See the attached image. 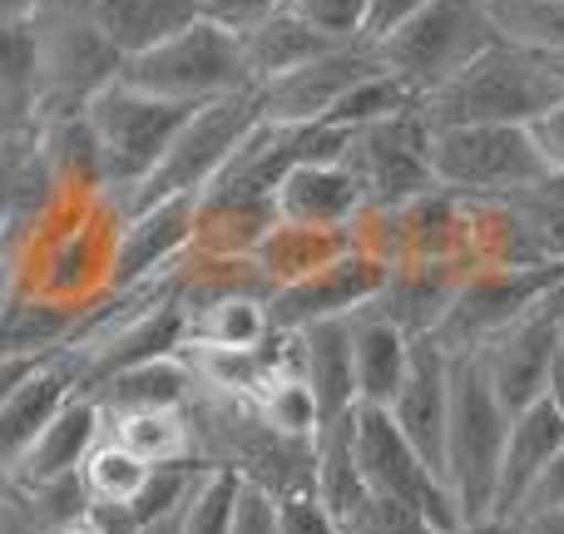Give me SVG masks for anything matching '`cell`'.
<instances>
[{
    "label": "cell",
    "mask_w": 564,
    "mask_h": 534,
    "mask_svg": "<svg viewBox=\"0 0 564 534\" xmlns=\"http://www.w3.org/2000/svg\"><path fill=\"white\" fill-rule=\"evenodd\" d=\"M421 99L411 95L406 85H401L397 75H387V69H377V75L357 79V85L347 89V95L337 99V105L327 109V119L322 124H337V129H361V124H377V119L387 115H401V109H416Z\"/></svg>",
    "instance_id": "35"
},
{
    "label": "cell",
    "mask_w": 564,
    "mask_h": 534,
    "mask_svg": "<svg viewBox=\"0 0 564 534\" xmlns=\"http://www.w3.org/2000/svg\"><path fill=\"white\" fill-rule=\"evenodd\" d=\"M500 45L564 59V0H476Z\"/></svg>",
    "instance_id": "33"
},
{
    "label": "cell",
    "mask_w": 564,
    "mask_h": 534,
    "mask_svg": "<svg viewBox=\"0 0 564 534\" xmlns=\"http://www.w3.org/2000/svg\"><path fill=\"white\" fill-rule=\"evenodd\" d=\"M208 470H214V466H204V460L149 466V480L139 486L134 505H129V520H134V525H144V520H159V515H169V510H184L188 500L198 495V486L208 480Z\"/></svg>",
    "instance_id": "36"
},
{
    "label": "cell",
    "mask_w": 564,
    "mask_h": 534,
    "mask_svg": "<svg viewBox=\"0 0 564 534\" xmlns=\"http://www.w3.org/2000/svg\"><path fill=\"white\" fill-rule=\"evenodd\" d=\"M460 277H466V268L460 263H401L387 272V282H381V292L367 302L371 312H381V317L391 322V327H401L411 341L416 337H431L436 331V322L446 317L451 297H456Z\"/></svg>",
    "instance_id": "21"
},
{
    "label": "cell",
    "mask_w": 564,
    "mask_h": 534,
    "mask_svg": "<svg viewBox=\"0 0 564 534\" xmlns=\"http://www.w3.org/2000/svg\"><path fill=\"white\" fill-rule=\"evenodd\" d=\"M35 25V124L75 119L105 85H115L124 55L99 35L85 0H40Z\"/></svg>",
    "instance_id": "2"
},
{
    "label": "cell",
    "mask_w": 564,
    "mask_h": 534,
    "mask_svg": "<svg viewBox=\"0 0 564 534\" xmlns=\"http://www.w3.org/2000/svg\"><path fill=\"white\" fill-rule=\"evenodd\" d=\"M564 347V287L545 292L530 312H520L506 331L486 341L476 351L480 367H486L490 386H496L500 406L510 416H520L525 406H535L545 396V381H550V367H555Z\"/></svg>",
    "instance_id": "12"
},
{
    "label": "cell",
    "mask_w": 564,
    "mask_h": 534,
    "mask_svg": "<svg viewBox=\"0 0 564 534\" xmlns=\"http://www.w3.org/2000/svg\"><path fill=\"white\" fill-rule=\"evenodd\" d=\"M564 287V268H480L466 272L451 297L446 317L436 322L431 341L446 357H476L496 331H506L520 312H530L545 292Z\"/></svg>",
    "instance_id": "10"
},
{
    "label": "cell",
    "mask_w": 564,
    "mask_h": 534,
    "mask_svg": "<svg viewBox=\"0 0 564 534\" xmlns=\"http://www.w3.org/2000/svg\"><path fill=\"white\" fill-rule=\"evenodd\" d=\"M564 446V421L560 411L550 406L545 396L535 406H525L520 416H510V431H506V450H500V476H496V505L490 515L500 520H516L520 505H525L530 486L535 476L550 466V456Z\"/></svg>",
    "instance_id": "20"
},
{
    "label": "cell",
    "mask_w": 564,
    "mask_h": 534,
    "mask_svg": "<svg viewBox=\"0 0 564 534\" xmlns=\"http://www.w3.org/2000/svg\"><path fill=\"white\" fill-rule=\"evenodd\" d=\"M273 208H278V224L351 228L357 214L367 208V194H361V178L341 159H327V164L288 168V178H282L273 194Z\"/></svg>",
    "instance_id": "19"
},
{
    "label": "cell",
    "mask_w": 564,
    "mask_h": 534,
    "mask_svg": "<svg viewBox=\"0 0 564 534\" xmlns=\"http://www.w3.org/2000/svg\"><path fill=\"white\" fill-rule=\"evenodd\" d=\"M351 331V371H357V401L367 406H391V396L401 391L411 367V337L401 327H391L381 312L357 307L347 317Z\"/></svg>",
    "instance_id": "23"
},
{
    "label": "cell",
    "mask_w": 564,
    "mask_h": 534,
    "mask_svg": "<svg viewBox=\"0 0 564 534\" xmlns=\"http://www.w3.org/2000/svg\"><path fill=\"white\" fill-rule=\"evenodd\" d=\"M520 534H564V510H535V515L516 520Z\"/></svg>",
    "instance_id": "47"
},
{
    "label": "cell",
    "mask_w": 564,
    "mask_h": 534,
    "mask_svg": "<svg viewBox=\"0 0 564 534\" xmlns=\"http://www.w3.org/2000/svg\"><path fill=\"white\" fill-rule=\"evenodd\" d=\"M535 510H564V446L550 456V466L535 476V486H530L525 505H520V515H535ZM516 515V520H520Z\"/></svg>",
    "instance_id": "43"
},
{
    "label": "cell",
    "mask_w": 564,
    "mask_h": 534,
    "mask_svg": "<svg viewBox=\"0 0 564 534\" xmlns=\"http://www.w3.org/2000/svg\"><path fill=\"white\" fill-rule=\"evenodd\" d=\"M198 105H178V99H159L144 89L124 85H105L89 99L85 119L95 129L99 144V164H105V204L124 198L134 184H144V174L164 159V149L174 144V134L184 129V119Z\"/></svg>",
    "instance_id": "6"
},
{
    "label": "cell",
    "mask_w": 564,
    "mask_h": 534,
    "mask_svg": "<svg viewBox=\"0 0 564 534\" xmlns=\"http://www.w3.org/2000/svg\"><path fill=\"white\" fill-rule=\"evenodd\" d=\"M40 10V0H0V20H30Z\"/></svg>",
    "instance_id": "51"
},
{
    "label": "cell",
    "mask_w": 564,
    "mask_h": 534,
    "mask_svg": "<svg viewBox=\"0 0 564 534\" xmlns=\"http://www.w3.org/2000/svg\"><path fill=\"white\" fill-rule=\"evenodd\" d=\"M351 248V228H297V224H273L263 238H258V248L248 258H253V268L263 272L268 282L278 287H288V282L307 277V272L327 268L332 258H341Z\"/></svg>",
    "instance_id": "29"
},
{
    "label": "cell",
    "mask_w": 564,
    "mask_h": 534,
    "mask_svg": "<svg viewBox=\"0 0 564 534\" xmlns=\"http://www.w3.org/2000/svg\"><path fill=\"white\" fill-rule=\"evenodd\" d=\"M273 337L268 297H224L184 312V347L178 351H253Z\"/></svg>",
    "instance_id": "30"
},
{
    "label": "cell",
    "mask_w": 564,
    "mask_h": 534,
    "mask_svg": "<svg viewBox=\"0 0 564 534\" xmlns=\"http://www.w3.org/2000/svg\"><path fill=\"white\" fill-rule=\"evenodd\" d=\"M510 411L500 406L480 357H451V421H446V490L460 520H480L496 505L500 450Z\"/></svg>",
    "instance_id": "4"
},
{
    "label": "cell",
    "mask_w": 564,
    "mask_h": 534,
    "mask_svg": "<svg viewBox=\"0 0 564 534\" xmlns=\"http://www.w3.org/2000/svg\"><path fill=\"white\" fill-rule=\"evenodd\" d=\"M297 367H302V381H307L312 401H317L322 421H332V416L357 406V371H351L347 317L302 327L297 331Z\"/></svg>",
    "instance_id": "24"
},
{
    "label": "cell",
    "mask_w": 564,
    "mask_h": 534,
    "mask_svg": "<svg viewBox=\"0 0 564 534\" xmlns=\"http://www.w3.org/2000/svg\"><path fill=\"white\" fill-rule=\"evenodd\" d=\"M278 534H337V525L312 490H292V495H278Z\"/></svg>",
    "instance_id": "42"
},
{
    "label": "cell",
    "mask_w": 564,
    "mask_h": 534,
    "mask_svg": "<svg viewBox=\"0 0 564 534\" xmlns=\"http://www.w3.org/2000/svg\"><path fill=\"white\" fill-rule=\"evenodd\" d=\"M35 129V25L0 20V139Z\"/></svg>",
    "instance_id": "31"
},
{
    "label": "cell",
    "mask_w": 564,
    "mask_h": 534,
    "mask_svg": "<svg viewBox=\"0 0 564 534\" xmlns=\"http://www.w3.org/2000/svg\"><path fill=\"white\" fill-rule=\"evenodd\" d=\"M89 377V357L79 347H59L50 357H40L15 386L0 396V480L15 470V460L25 456V446L40 436L50 416L65 406V396H75Z\"/></svg>",
    "instance_id": "15"
},
{
    "label": "cell",
    "mask_w": 564,
    "mask_h": 534,
    "mask_svg": "<svg viewBox=\"0 0 564 534\" xmlns=\"http://www.w3.org/2000/svg\"><path fill=\"white\" fill-rule=\"evenodd\" d=\"M188 391H194V367L184 361V351H174V357H154L129 371H115L99 386H89L85 396H95L99 416H124V411L184 406Z\"/></svg>",
    "instance_id": "26"
},
{
    "label": "cell",
    "mask_w": 564,
    "mask_h": 534,
    "mask_svg": "<svg viewBox=\"0 0 564 534\" xmlns=\"http://www.w3.org/2000/svg\"><path fill=\"white\" fill-rule=\"evenodd\" d=\"M105 436L119 440L129 456L144 466H174V460H194V436H188L184 406H154V411H124V416H105Z\"/></svg>",
    "instance_id": "32"
},
{
    "label": "cell",
    "mask_w": 564,
    "mask_h": 534,
    "mask_svg": "<svg viewBox=\"0 0 564 534\" xmlns=\"http://www.w3.org/2000/svg\"><path fill=\"white\" fill-rule=\"evenodd\" d=\"M555 65H560V79H564V59H555Z\"/></svg>",
    "instance_id": "53"
},
{
    "label": "cell",
    "mask_w": 564,
    "mask_h": 534,
    "mask_svg": "<svg viewBox=\"0 0 564 534\" xmlns=\"http://www.w3.org/2000/svg\"><path fill=\"white\" fill-rule=\"evenodd\" d=\"M194 214H198V194H184L119 218L115 253H109V292L164 277L184 258L188 238H194Z\"/></svg>",
    "instance_id": "16"
},
{
    "label": "cell",
    "mask_w": 564,
    "mask_h": 534,
    "mask_svg": "<svg viewBox=\"0 0 564 534\" xmlns=\"http://www.w3.org/2000/svg\"><path fill=\"white\" fill-rule=\"evenodd\" d=\"M431 174L456 198H510L550 174L525 124L431 129Z\"/></svg>",
    "instance_id": "8"
},
{
    "label": "cell",
    "mask_w": 564,
    "mask_h": 534,
    "mask_svg": "<svg viewBox=\"0 0 564 534\" xmlns=\"http://www.w3.org/2000/svg\"><path fill=\"white\" fill-rule=\"evenodd\" d=\"M85 10L99 35L124 59H134L194 25L204 15V0H85Z\"/></svg>",
    "instance_id": "22"
},
{
    "label": "cell",
    "mask_w": 564,
    "mask_h": 534,
    "mask_svg": "<svg viewBox=\"0 0 564 534\" xmlns=\"http://www.w3.org/2000/svg\"><path fill=\"white\" fill-rule=\"evenodd\" d=\"M525 129H530V139H535V154L545 159V168L564 174V105L540 115L535 124H525Z\"/></svg>",
    "instance_id": "45"
},
{
    "label": "cell",
    "mask_w": 564,
    "mask_h": 534,
    "mask_svg": "<svg viewBox=\"0 0 564 534\" xmlns=\"http://www.w3.org/2000/svg\"><path fill=\"white\" fill-rule=\"evenodd\" d=\"M119 79L144 89V95L178 99V105H208V99H218V95H234V89L253 85L238 35L208 15H198L194 25L178 30L164 45L124 59Z\"/></svg>",
    "instance_id": "7"
},
{
    "label": "cell",
    "mask_w": 564,
    "mask_h": 534,
    "mask_svg": "<svg viewBox=\"0 0 564 534\" xmlns=\"http://www.w3.org/2000/svg\"><path fill=\"white\" fill-rule=\"evenodd\" d=\"M510 198H516L520 218H525V233H530V243H535L540 263L564 268V204H555V198H540L535 188L510 194Z\"/></svg>",
    "instance_id": "39"
},
{
    "label": "cell",
    "mask_w": 564,
    "mask_h": 534,
    "mask_svg": "<svg viewBox=\"0 0 564 534\" xmlns=\"http://www.w3.org/2000/svg\"><path fill=\"white\" fill-rule=\"evenodd\" d=\"M89 307V302H85ZM79 302H55L35 297V292H15L0 312V361H25V357H50L69 341V331L85 317Z\"/></svg>",
    "instance_id": "27"
},
{
    "label": "cell",
    "mask_w": 564,
    "mask_h": 534,
    "mask_svg": "<svg viewBox=\"0 0 564 534\" xmlns=\"http://www.w3.org/2000/svg\"><path fill=\"white\" fill-rule=\"evenodd\" d=\"M278 0H204V15L218 20V25H228L234 35H243L248 25H258V20L273 10Z\"/></svg>",
    "instance_id": "44"
},
{
    "label": "cell",
    "mask_w": 564,
    "mask_h": 534,
    "mask_svg": "<svg viewBox=\"0 0 564 534\" xmlns=\"http://www.w3.org/2000/svg\"><path fill=\"white\" fill-rule=\"evenodd\" d=\"M351 456H357V470L371 495L401 500V505H411L416 515H426L441 534L460 525L446 480L411 450V440L397 431L387 406H367V401L351 406Z\"/></svg>",
    "instance_id": "9"
},
{
    "label": "cell",
    "mask_w": 564,
    "mask_h": 534,
    "mask_svg": "<svg viewBox=\"0 0 564 534\" xmlns=\"http://www.w3.org/2000/svg\"><path fill=\"white\" fill-rule=\"evenodd\" d=\"M564 105L560 65L516 45H490L456 79L421 99L431 129L446 124H535L540 115Z\"/></svg>",
    "instance_id": "1"
},
{
    "label": "cell",
    "mask_w": 564,
    "mask_h": 534,
    "mask_svg": "<svg viewBox=\"0 0 564 534\" xmlns=\"http://www.w3.org/2000/svg\"><path fill=\"white\" fill-rule=\"evenodd\" d=\"M238 490H243L238 470H208V480L198 486V495L188 500V510H184V534H228Z\"/></svg>",
    "instance_id": "37"
},
{
    "label": "cell",
    "mask_w": 564,
    "mask_h": 534,
    "mask_svg": "<svg viewBox=\"0 0 564 534\" xmlns=\"http://www.w3.org/2000/svg\"><path fill=\"white\" fill-rule=\"evenodd\" d=\"M184 510H169V515H159V520H144V525H134V534H184Z\"/></svg>",
    "instance_id": "49"
},
{
    "label": "cell",
    "mask_w": 564,
    "mask_h": 534,
    "mask_svg": "<svg viewBox=\"0 0 564 534\" xmlns=\"http://www.w3.org/2000/svg\"><path fill=\"white\" fill-rule=\"evenodd\" d=\"M431 0H367V25H361V40H381L391 25H401L406 15H416Z\"/></svg>",
    "instance_id": "46"
},
{
    "label": "cell",
    "mask_w": 564,
    "mask_h": 534,
    "mask_svg": "<svg viewBox=\"0 0 564 534\" xmlns=\"http://www.w3.org/2000/svg\"><path fill=\"white\" fill-rule=\"evenodd\" d=\"M263 124V99L258 85L234 89V95H218L208 105H198L184 119V129L174 134V144L164 149L154 168L144 174V184H134L124 198H115V218H129L149 204H164V198H184V194H204L224 164L243 149V139Z\"/></svg>",
    "instance_id": "3"
},
{
    "label": "cell",
    "mask_w": 564,
    "mask_h": 534,
    "mask_svg": "<svg viewBox=\"0 0 564 534\" xmlns=\"http://www.w3.org/2000/svg\"><path fill=\"white\" fill-rule=\"evenodd\" d=\"M288 6L332 40H361L367 25V0H288Z\"/></svg>",
    "instance_id": "40"
},
{
    "label": "cell",
    "mask_w": 564,
    "mask_h": 534,
    "mask_svg": "<svg viewBox=\"0 0 564 534\" xmlns=\"http://www.w3.org/2000/svg\"><path fill=\"white\" fill-rule=\"evenodd\" d=\"M391 421L421 460L446 480V421H451V357L431 337L411 341V367L391 396Z\"/></svg>",
    "instance_id": "17"
},
{
    "label": "cell",
    "mask_w": 564,
    "mask_h": 534,
    "mask_svg": "<svg viewBox=\"0 0 564 534\" xmlns=\"http://www.w3.org/2000/svg\"><path fill=\"white\" fill-rule=\"evenodd\" d=\"M387 263L361 248H347L341 258H332L327 268L307 272V277L288 282L268 297V322L273 331H302L312 322H332V317H351L357 307H367L387 282Z\"/></svg>",
    "instance_id": "14"
},
{
    "label": "cell",
    "mask_w": 564,
    "mask_h": 534,
    "mask_svg": "<svg viewBox=\"0 0 564 534\" xmlns=\"http://www.w3.org/2000/svg\"><path fill=\"white\" fill-rule=\"evenodd\" d=\"M238 45H243V59H248V79H253V85H263V79L297 69L302 59H312V55H322V50L341 45V40L322 35V30L307 25V20H302L288 0H278V6L268 10L258 25H248L243 35H238Z\"/></svg>",
    "instance_id": "25"
},
{
    "label": "cell",
    "mask_w": 564,
    "mask_h": 534,
    "mask_svg": "<svg viewBox=\"0 0 564 534\" xmlns=\"http://www.w3.org/2000/svg\"><path fill=\"white\" fill-rule=\"evenodd\" d=\"M377 50L371 40H341V45L322 50V55L302 59L288 75H273L258 85V99H263V119L273 124H317L327 119V109L347 95L357 79L377 75Z\"/></svg>",
    "instance_id": "13"
},
{
    "label": "cell",
    "mask_w": 564,
    "mask_h": 534,
    "mask_svg": "<svg viewBox=\"0 0 564 534\" xmlns=\"http://www.w3.org/2000/svg\"><path fill=\"white\" fill-rule=\"evenodd\" d=\"M545 401L560 411V421H564V347H560V357H555V367H550V381H545Z\"/></svg>",
    "instance_id": "50"
},
{
    "label": "cell",
    "mask_w": 564,
    "mask_h": 534,
    "mask_svg": "<svg viewBox=\"0 0 564 534\" xmlns=\"http://www.w3.org/2000/svg\"><path fill=\"white\" fill-rule=\"evenodd\" d=\"M312 495L332 515V525H341L371 495L357 470V456H351V411L322 421L312 436Z\"/></svg>",
    "instance_id": "28"
},
{
    "label": "cell",
    "mask_w": 564,
    "mask_h": 534,
    "mask_svg": "<svg viewBox=\"0 0 564 534\" xmlns=\"http://www.w3.org/2000/svg\"><path fill=\"white\" fill-rule=\"evenodd\" d=\"M99 431H105V416H99L95 396L75 391V396H65V406L40 426V436L25 446V456L15 460V470H10L6 480H15V486H55V480L79 476V466H85V456L95 450Z\"/></svg>",
    "instance_id": "18"
},
{
    "label": "cell",
    "mask_w": 564,
    "mask_h": 534,
    "mask_svg": "<svg viewBox=\"0 0 564 534\" xmlns=\"http://www.w3.org/2000/svg\"><path fill=\"white\" fill-rule=\"evenodd\" d=\"M337 534H441L426 515H416L411 505L387 495H367L347 520L337 525Z\"/></svg>",
    "instance_id": "38"
},
{
    "label": "cell",
    "mask_w": 564,
    "mask_h": 534,
    "mask_svg": "<svg viewBox=\"0 0 564 534\" xmlns=\"http://www.w3.org/2000/svg\"><path fill=\"white\" fill-rule=\"evenodd\" d=\"M228 534H278V495H273V490H263V486H253V480H243Z\"/></svg>",
    "instance_id": "41"
},
{
    "label": "cell",
    "mask_w": 564,
    "mask_h": 534,
    "mask_svg": "<svg viewBox=\"0 0 564 534\" xmlns=\"http://www.w3.org/2000/svg\"><path fill=\"white\" fill-rule=\"evenodd\" d=\"M446 534H520V525L516 520H500V515H480V520H460V525Z\"/></svg>",
    "instance_id": "48"
},
{
    "label": "cell",
    "mask_w": 564,
    "mask_h": 534,
    "mask_svg": "<svg viewBox=\"0 0 564 534\" xmlns=\"http://www.w3.org/2000/svg\"><path fill=\"white\" fill-rule=\"evenodd\" d=\"M341 164L361 178L367 208H397L426 188H441L431 174V124L421 105L351 129Z\"/></svg>",
    "instance_id": "11"
},
{
    "label": "cell",
    "mask_w": 564,
    "mask_h": 534,
    "mask_svg": "<svg viewBox=\"0 0 564 534\" xmlns=\"http://www.w3.org/2000/svg\"><path fill=\"white\" fill-rule=\"evenodd\" d=\"M149 480V466L139 456H129L119 440H109L105 431H99L95 450L85 456V466H79V486H85V500L99 510H124L134 505L139 486Z\"/></svg>",
    "instance_id": "34"
},
{
    "label": "cell",
    "mask_w": 564,
    "mask_h": 534,
    "mask_svg": "<svg viewBox=\"0 0 564 534\" xmlns=\"http://www.w3.org/2000/svg\"><path fill=\"white\" fill-rule=\"evenodd\" d=\"M490 45H500L496 25L486 20V10L476 0H431L401 25H391L381 40H371L377 65L387 75H397L416 99H426L431 89L456 79Z\"/></svg>",
    "instance_id": "5"
},
{
    "label": "cell",
    "mask_w": 564,
    "mask_h": 534,
    "mask_svg": "<svg viewBox=\"0 0 564 534\" xmlns=\"http://www.w3.org/2000/svg\"><path fill=\"white\" fill-rule=\"evenodd\" d=\"M535 194H540V198H555V204H564V174H555V168H550V174L535 184Z\"/></svg>",
    "instance_id": "52"
}]
</instances>
